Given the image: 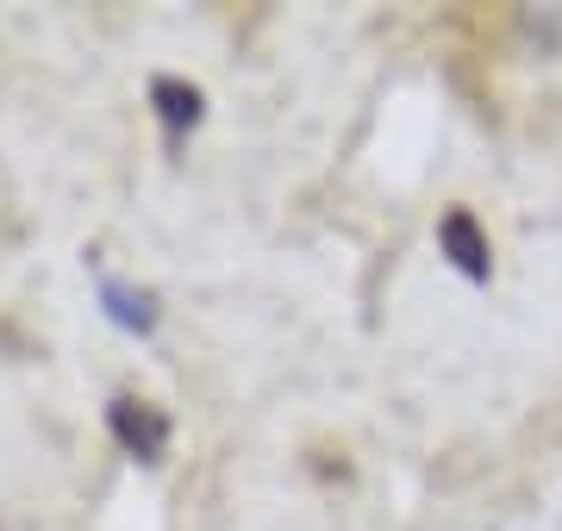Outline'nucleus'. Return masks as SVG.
I'll return each mask as SVG.
<instances>
[{
	"instance_id": "f257e3e1",
	"label": "nucleus",
	"mask_w": 562,
	"mask_h": 531,
	"mask_svg": "<svg viewBox=\"0 0 562 531\" xmlns=\"http://www.w3.org/2000/svg\"><path fill=\"white\" fill-rule=\"evenodd\" d=\"M106 426L120 438L138 463H162V450H169V413L157 400H144V394H120L113 407H106Z\"/></svg>"
},
{
	"instance_id": "f03ea898",
	"label": "nucleus",
	"mask_w": 562,
	"mask_h": 531,
	"mask_svg": "<svg viewBox=\"0 0 562 531\" xmlns=\"http://www.w3.org/2000/svg\"><path fill=\"white\" fill-rule=\"evenodd\" d=\"M438 245H443V257H450L462 275L487 282V269H494V250H487V231H482V219H475L469 206H450V213L438 219Z\"/></svg>"
},
{
	"instance_id": "7ed1b4c3",
	"label": "nucleus",
	"mask_w": 562,
	"mask_h": 531,
	"mask_svg": "<svg viewBox=\"0 0 562 531\" xmlns=\"http://www.w3.org/2000/svg\"><path fill=\"white\" fill-rule=\"evenodd\" d=\"M150 101H157V120L169 125V138H181L188 125H201V88H194V82L157 76V82H150Z\"/></svg>"
},
{
	"instance_id": "20e7f679",
	"label": "nucleus",
	"mask_w": 562,
	"mask_h": 531,
	"mask_svg": "<svg viewBox=\"0 0 562 531\" xmlns=\"http://www.w3.org/2000/svg\"><path fill=\"white\" fill-rule=\"evenodd\" d=\"M101 294H106V313H113L120 326H132V331H150V326H157V313H150V294H132V287H120V282H106Z\"/></svg>"
}]
</instances>
